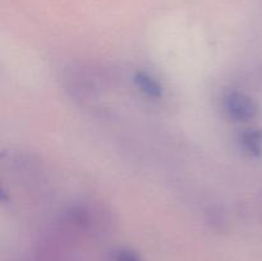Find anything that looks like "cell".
Masks as SVG:
<instances>
[{"mask_svg":"<svg viewBox=\"0 0 262 261\" xmlns=\"http://www.w3.org/2000/svg\"><path fill=\"white\" fill-rule=\"evenodd\" d=\"M223 107L228 117L234 122L245 123L255 119L260 113V106L253 97L242 91H229L223 99Z\"/></svg>","mask_w":262,"mask_h":261,"instance_id":"6da1fadb","label":"cell"},{"mask_svg":"<svg viewBox=\"0 0 262 261\" xmlns=\"http://www.w3.org/2000/svg\"><path fill=\"white\" fill-rule=\"evenodd\" d=\"M133 82L138 91L150 99H160L163 96V86L160 82L146 71H137L133 76Z\"/></svg>","mask_w":262,"mask_h":261,"instance_id":"7a4b0ae2","label":"cell"},{"mask_svg":"<svg viewBox=\"0 0 262 261\" xmlns=\"http://www.w3.org/2000/svg\"><path fill=\"white\" fill-rule=\"evenodd\" d=\"M241 147L251 156H260L262 154V129L250 128L246 129L239 137Z\"/></svg>","mask_w":262,"mask_h":261,"instance_id":"3957f363","label":"cell"},{"mask_svg":"<svg viewBox=\"0 0 262 261\" xmlns=\"http://www.w3.org/2000/svg\"><path fill=\"white\" fill-rule=\"evenodd\" d=\"M114 261H142L140 258V256L136 252H133L132 250H128V248H122V250H118L114 255Z\"/></svg>","mask_w":262,"mask_h":261,"instance_id":"277c9868","label":"cell"}]
</instances>
